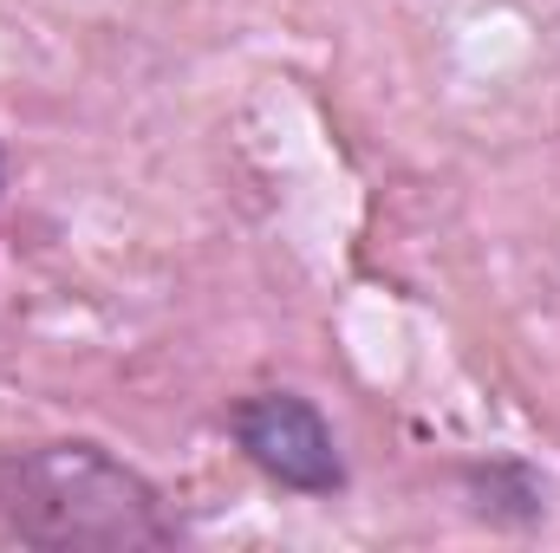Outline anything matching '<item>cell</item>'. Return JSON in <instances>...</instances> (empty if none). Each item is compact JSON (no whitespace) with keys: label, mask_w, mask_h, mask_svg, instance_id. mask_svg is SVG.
<instances>
[{"label":"cell","mask_w":560,"mask_h":553,"mask_svg":"<svg viewBox=\"0 0 560 553\" xmlns=\"http://www.w3.org/2000/svg\"><path fill=\"white\" fill-rule=\"evenodd\" d=\"M0 528L33 548L131 553L183 541L156 482L118 462L105 443H26L0 449Z\"/></svg>","instance_id":"obj_1"},{"label":"cell","mask_w":560,"mask_h":553,"mask_svg":"<svg viewBox=\"0 0 560 553\" xmlns=\"http://www.w3.org/2000/svg\"><path fill=\"white\" fill-rule=\"evenodd\" d=\"M235 449L287 495H339L346 489V449L326 411L300 391H255L229 411Z\"/></svg>","instance_id":"obj_2"},{"label":"cell","mask_w":560,"mask_h":553,"mask_svg":"<svg viewBox=\"0 0 560 553\" xmlns=\"http://www.w3.org/2000/svg\"><path fill=\"white\" fill-rule=\"evenodd\" d=\"M463 489H469L476 515L495 521V528H535V521L548 515V502H541V475H535L528 462H515V456L469 462V469H463Z\"/></svg>","instance_id":"obj_3"},{"label":"cell","mask_w":560,"mask_h":553,"mask_svg":"<svg viewBox=\"0 0 560 553\" xmlns=\"http://www.w3.org/2000/svg\"><path fill=\"white\" fill-rule=\"evenodd\" d=\"M0 189H7V156H0Z\"/></svg>","instance_id":"obj_4"}]
</instances>
